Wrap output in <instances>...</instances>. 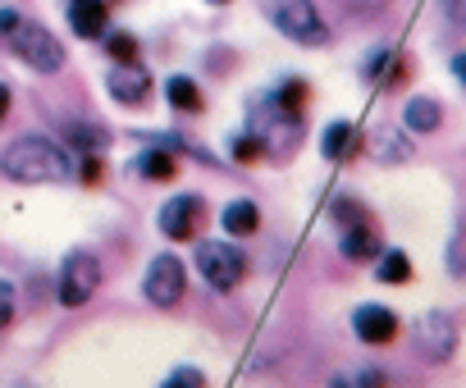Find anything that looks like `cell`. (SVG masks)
Masks as SVG:
<instances>
[{
    "mask_svg": "<svg viewBox=\"0 0 466 388\" xmlns=\"http://www.w3.org/2000/svg\"><path fill=\"white\" fill-rule=\"evenodd\" d=\"M0 174H5L10 183H28V187L69 183L74 178V151L42 137V133H28V137H15L5 151H0Z\"/></svg>",
    "mask_w": 466,
    "mask_h": 388,
    "instance_id": "6da1fadb",
    "label": "cell"
},
{
    "mask_svg": "<svg viewBox=\"0 0 466 388\" xmlns=\"http://www.w3.org/2000/svg\"><path fill=\"white\" fill-rule=\"evenodd\" d=\"M248 128L261 137L266 160H275V164H289V160L302 151V142H307V119H302V110L279 105L270 92L252 101V119H248Z\"/></svg>",
    "mask_w": 466,
    "mask_h": 388,
    "instance_id": "7a4b0ae2",
    "label": "cell"
},
{
    "mask_svg": "<svg viewBox=\"0 0 466 388\" xmlns=\"http://www.w3.org/2000/svg\"><path fill=\"white\" fill-rule=\"evenodd\" d=\"M261 15L279 37H289L298 46H329V37H334L325 15L316 10V0H261Z\"/></svg>",
    "mask_w": 466,
    "mask_h": 388,
    "instance_id": "3957f363",
    "label": "cell"
},
{
    "mask_svg": "<svg viewBox=\"0 0 466 388\" xmlns=\"http://www.w3.org/2000/svg\"><path fill=\"white\" fill-rule=\"evenodd\" d=\"M197 274L215 293H233L248 279V252L238 247V238H201L197 243Z\"/></svg>",
    "mask_w": 466,
    "mask_h": 388,
    "instance_id": "277c9868",
    "label": "cell"
},
{
    "mask_svg": "<svg viewBox=\"0 0 466 388\" xmlns=\"http://www.w3.org/2000/svg\"><path fill=\"white\" fill-rule=\"evenodd\" d=\"M5 42H10V51H15L28 69H37V74H60V69H65V46H60V37H56L46 24L19 19V24L5 33Z\"/></svg>",
    "mask_w": 466,
    "mask_h": 388,
    "instance_id": "5b68a950",
    "label": "cell"
},
{
    "mask_svg": "<svg viewBox=\"0 0 466 388\" xmlns=\"http://www.w3.org/2000/svg\"><path fill=\"white\" fill-rule=\"evenodd\" d=\"M96 288H101V261H96V252H69L60 261V284H56L60 306L78 311V306H87L96 297Z\"/></svg>",
    "mask_w": 466,
    "mask_h": 388,
    "instance_id": "8992f818",
    "label": "cell"
},
{
    "mask_svg": "<svg viewBox=\"0 0 466 388\" xmlns=\"http://www.w3.org/2000/svg\"><path fill=\"white\" fill-rule=\"evenodd\" d=\"M411 352H416L420 361H430V365L452 361V356H457V324H452V315H448V311H425V315H416V324H411Z\"/></svg>",
    "mask_w": 466,
    "mask_h": 388,
    "instance_id": "52a82bcc",
    "label": "cell"
},
{
    "mask_svg": "<svg viewBox=\"0 0 466 388\" xmlns=\"http://www.w3.org/2000/svg\"><path fill=\"white\" fill-rule=\"evenodd\" d=\"M156 229L169 238V243H192L201 238L206 229V197L201 192H178V197H169L156 215Z\"/></svg>",
    "mask_w": 466,
    "mask_h": 388,
    "instance_id": "ba28073f",
    "label": "cell"
},
{
    "mask_svg": "<svg viewBox=\"0 0 466 388\" xmlns=\"http://www.w3.org/2000/svg\"><path fill=\"white\" fill-rule=\"evenodd\" d=\"M183 293H187V265H183L174 252H160V256L147 265V274H142V297H147L151 306L169 311V306L183 302Z\"/></svg>",
    "mask_w": 466,
    "mask_h": 388,
    "instance_id": "9c48e42d",
    "label": "cell"
},
{
    "mask_svg": "<svg viewBox=\"0 0 466 388\" xmlns=\"http://www.w3.org/2000/svg\"><path fill=\"white\" fill-rule=\"evenodd\" d=\"M352 333H357V343H366V347H393L398 333H402V320H398L393 306L366 302V306L352 311Z\"/></svg>",
    "mask_w": 466,
    "mask_h": 388,
    "instance_id": "30bf717a",
    "label": "cell"
},
{
    "mask_svg": "<svg viewBox=\"0 0 466 388\" xmlns=\"http://www.w3.org/2000/svg\"><path fill=\"white\" fill-rule=\"evenodd\" d=\"M361 78H366L375 92H398V87H407L411 65H407V55H402L398 46H375V51L361 60Z\"/></svg>",
    "mask_w": 466,
    "mask_h": 388,
    "instance_id": "8fae6325",
    "label": "cell"
},
{
    "mask_svg": "<svg viewBox=\"0 0 466 388\" xmlns=\"http://www.w3.org/2000/svg\"><path fill=\"white\" fill-rule=\"evenodd\" d=\"M320 155H325L329 164H348V160H357V155H361V133H357V124H352V119H334V124H325V133H320Z\"/></svg>",
    "mask_w": 466,
    "mask_h": 388,
    "instance_id": "7c38bea8",
    "label": "cell"
},
{
    "mask_svg": "<svg viewBox=\"0 0 466 388\" xmlns=\"http://www.w3.org/2000/svg\"><path fill=\"white\" fill-rule=\"evenodd\" d=\"M110 96L119 101V105H142L147 96H151V74L133 60V65H115L110 69Z\"/></svg>",
    "mask_w": 466,
    "mask_h": 388,
    "instance_id": "4fadbf2b",
    "label": "cell"
},
{
    "mask_svg": "<svg viewBox=\"0 0 466 388\" xmlns=\"http://www.w3.org/2000/svg\"><path fill=\"white\" fill-rule=\"evenodd\" d=\"M69 28L83 42H96L110 33V5L106 0H69Z\"/></svg>",
    "mask_w": 466,
    "mask_h": 388,
    "instance_id": "5bb4252c",
    "label": "cell"
},
{
    "mask_svg": "<svg viewBox=\"0 0 466 388\" xmlns=\"http://www.w3.org/2000/svg\"><path fill=\"white\" fill-rule=\"evenodd\" d=\"M361 151H370V155L384 160V164H402V160L411 155V133H407V128H393V124H380V128L361 142Z\"/></svg>",
    "mask_w": 466,
    "mask_h": 388,
    "instance_id": "9a60e30c",
    "label": "cell"
},
{
    "mask_svg": "<svg viewBox=\"0 0 466 388\" xmlns=\"http://www.w3.org/2000/svg\"><path fill=\"white\" fill-rule=\"evenodd\" d=\"M339 252L348 261H375L384 252V238H380V224H352V229H339Z\"/></svg>",
    "mask_w": 466,
    "mask_h": 388,
    "instance_id": "2e32d148",
    "label": "cell"
},
{
    "mask_svg": "<svg viewBox=\"0 0 466 388\" xmlns=\"http://www.w3.org/2000/svg\"><path fill=\"white\" fill-rule=\"evenodd\" d=\"M219 229H224L228 238H252V234H261V206H257L252 197H233V202L219 211Z\"/></svg>",
    "mask_w": 466,
    "mask_h": 388,
    "instance_id": "e0dca14e",
    "label": "cell"
},
{
    "mask_svg": "<svg viewBox=\"0 0 466 388\" xmlns=\"http://www.w3.org/2000/svg\"><path fill=\"white\" fill-rule=\"evenodd\" d=\"M133 169L147 178V183H169V178H178V151H169V146H147V151H137V160H133Z\"/></svg>",
    "mask_w": 466,
    "mask_h": 388,
    "instance_id": "ac0fdd59",
    "label": "cell"
},
{
    "mask_svg": "<svg viewBox=\"0 0 466 388\" xmlns=\"http://www.w3.org/2000/svg\"><path fill=\"white\" fill-rule=\"evenodd\" d=\"M439 124H443V105L434 96H407V105H402L407 133H439Z\"/></svg>",
    "mask_w": 466,
    "mask_h": 388,
    "instance_id": "d6986e66",
    "label": "cell"
},
{
    "mask_svg": "<svg viewBox=\"0 0 466 388\" xmlns=\"http://www.w3.org/2000/svg\"><path fill=\"white\" fill-rule=\"evenodd\" d=\"M65 142H69V151H74V155H87V151L106 155L110 133H106V128H96L92 119H69V124H65Z\"/></svg>",
    "mask_w": 466,
    "mask_h": 388,
    "instance_id": "ffe728a7",
    "label": "cell"
},
{
    "mask_svg": "<svg viewBox=\"0 0 466 388\" xmlns=\"http://www.w3.org/2000/svg\"><path fill=\"white\" fill-rule=\"evenodd\" d=\"M370 265H375V284H389V288H402V284H411V274H416V270H411V256H407L402 247H384Z\"/></svg>",
    "mask_w": 466,
    "mask_h": 388,
    "instance_id": "44dd1931",
    "label": "cell"
},
{
    "mask_svg": "<svg viewBox=\"0 0 466 388\" xmlns=\"http://www.w3.org/2000/svg\"><path fill=\"white\" fill-rule=\"evenodd\" d=\"M165 101L174 105V114H201V110H206L201 87H197L187 74H174V78L165 83Z\"/></svg>",
    "mask_w": 466,
    "mask_h": 388,
    "instance_id": "7402d4cb",
    "label": "cell"
},
{
    "mask_svg": "<svg viewBox=\"0 0 466 388\" xmlns=\"http://www.w3.org/2000/svg\"><path fill=\"white\" fill-rule=\"evenodd\" d=\"M329 220H334L339 229H352V224H370L375 215H370V206H366L361 197H352V192H339V197L329 202Z\"/></svg>",
    "mask_w": 466,
    "mask_h": 388,
    "instance_id": "603a6c76",
    "label": "cell"
},
{
    "mask_svg": "<svg viewBox=\"0 0 466 388\" xmlns=\"http://www.w3.org/2000/svg\"><path fill=\"white\" fill-rule=\"evenodd\" d=\"M228 160H238V164H261L266 160V146H261V137L248 124L228 133Z\"/></svg>",
    "mask_w": 466,
    "mask_h": 388,
    "instance_id": "cb8c5ba5",
    "label": "cell"
},
{
    "mask_svg": "<svg viewBox=\"0 0 466 388\" xmlns=\"http://www.w3.org/2000/svg\"><path fill=\"white\" fill-rule=\"evenodd\" d=\"M270 96H275L279 105H289V110H307V101H311V83H307V78H284V83L270 87Z\"/></svg>",
    "mask_w": 466,
    "mask_h": 388,
    "instance_id": "d4e9b609",
    "label": "cell"
},
{
    "mask_svg": "<svg viewBox=\"0 0 466 388\" xmlns=\"http://www.w3.org/2000/svg\"><path fill=\"white\" fill-rule=\"evenodd\" d=\"M101 42H106V55H110L115 65H133V60H137V37H133L128 28H119V33L110 28Z\"/></svg>",
    "mask_w": 466,
    "mask_h": 388,
    "instance_id": "484cf974",
    "label": "cell"
},
{
    "mask_svg": "<svg viewBox=\"0 0 466 388\" xmlns=\"http://www.w3.org/2000/svg\"><path fill=\"white\" fill-rule=\"evenodd\" d=\"M443 261H448V274H452V279H466V215H461V224H457V234H452V243H448V252H443Z\"/></svg>",
    "mask_w": 466,
    "mask_h": 388,
    "instance_id": "4316f807",
    "label": "cell"
},
{
    "mask_svg": "<svg viewBox=\"0 0 466 388\" xmlns=\"http://www.w3.org/2000/svg\"><path fill=\"white\" fill-rule=\"evenodd\" d=\"M101 174H106V160L96 155V151H87V155H74V178L78 183H101Z\"/></svg>",
    "mask_w": 466,
    "mask_h": 388,
    "instance_id": "83f0119b",
    "label": "cell"
},
{
    "mask_svg": "<svg viewBox=\"0 0 466 388\" xmlns=\"http://www.w3.org/2000/svg\"><path fill=\"white\" fill-rule=\"evenodd\" d=\"M329 388H384V374L380 370H352V374H334Z\"/></svg>",
    "mask_w": 466,
    "mask_h": 388,
    "instance_id": "f1b7e54d",
    "label": "cell"
},
{
    "mask_svg": "<svg viewBox=\"0 0 466 388\" xmlns=\"http://www.w3.org/2000/svg\"><path fill=\"white\" fill-rule=\"evenodd\" d=\"M160 388H206V374L197 365H178L169 370V379H160Z\"/></svg>",
    "mask_w": 466,
    "mask_h": 388,
    "instance_id": "f546056e",
    "label": "cell"
},
{
    "mask_svg": "<svg viewBox=\"0 0 466 388\" xmlns=\"http://www.w3.org/2000/svg\"><path fill=\"white\" fill-rule=\"evenodd\" d=\"M10 324H15V288L0 284V333H5Z\"/></svg>",
    "mask_w": 466,
    "mask_h": 388,
    "instance_id": "4dcf8cb0",
    "label": "cell"
},
{
    "mask_svg": "<svg viewBox=\"0 0 466 388\" xmlns=\"http://www.w3.org/2000/svg\"><path fill=\"white\" fill-rule=\"evenodd\" d=\"M19 19H24V10H15V5H5V10H0V37H5V33L19 24Z\"/></svg>",
    "mask_w": 466,
    "mask_h": 388,
    "instance_id": "1f68e13d",
    "label": "cell"
},
{
    "mask_svg": "<svg viewBox=\"0 0 466 388\" xmlns=\"http://www.w3.org/2000/svg\"><path fill=\"white\" fill-rule=\"evenodd\" d=\"M10 105H15V92H10V83H0V119L10 114Z\"/></svg>",
    "mask_w": 466,
    "mask_h": 388,
    "instance_id": "d6a6232c",
    "label": "cell"
},
{
    "mask_svg": "<svg viewBox=\"0 0 466 388\" xmlns=\"http://www.w3.org/2000/svg\"><path fill=\"white\" fill-rule=\"evenodd\" d=\"M452 74H457V83L466 87V55H452Z\"/></svg>",
    "mask_w": 466,
    "mask_h": 388,
    "instance_id": "836d02e7",
    "label": "cell"
},
{
    "mask_svg": "<svg viewBox=\"0 0 466 388\" xmlns=\"http://www.w3.org/2000/svg\"><path fill=\"white\" fill-rule=\"evenodd\" d=\"M206 5H228V0H206Z\"/></svg>",
    "mask_w": 466,
    "mask_h": 388,
    "instance_id": "e575fe53",
    "label": "cell"
}]
</instances>
